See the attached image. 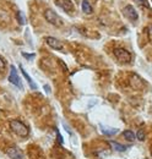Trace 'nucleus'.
<instances>
[{"instance_id": "1", "label": "nucleus", "mask_w": 152, "mask_h": 159, "mask_svg": "<svg viewBox=\"0 0 152 159\" xmlns=\"http://www.w3.org/2000/svg\"><path fill=\"white\" fill-rule=\"evenodd\" d=\"M10 129H11V131L14 134L19 135L21 137H26L30 134L28 127L22 121H20V120H12V121H10Z\"/></svg>"}, {"instance_id": "2", "label": "nucleus", "mask_w": 152, "mask_h": 159, "mask_svg": "<svg viewBox=\"0 0 152 159\" xmlns=\"http://www.w3.org/2000/svg\"><path fill=\"white\" fill-rule=\"evenodd\" d=\"M114 57L116 58V60L119 62H121V64H130L131 60H133V57H131L130 52H128L124 48H116V49H114Z\"/></svg>"}, {"instance_id": "3", "label": "nucleus", "mask_w": 152, "mask_h": 159, "mask_svg": "<svg viewBox=\"0 0 152 159\" xmlns=\"http://www.w3.org/2000/svg\"><path fill=\"white\" fill-rule=\"evenodd\" d=\"M44 17H45V20L48 21L49 23H52L54 26H63V20L58 16L57 12L54 10H52V9H48V10L44 11Z\"/></svg>"}, {"instance_id": "4", "label": "nucleus", "mask_w": 152, "mask_h": 159, "mask_svg": "<svg viewBox=\"0 0 152 159\" xmlns=\"http://www.w3.org/2000/svg\"><path fill=\"white\" fill-rule=\"evenodd\" d=\"M9 82L12 83L14 86H16L20 89H23V86H22V82H21V79H20L19 74H17V70L14 65L10 66V75H9Z\"/></svg>"}, {"instance_id": "5", "label": "nucleus", "mask_w": 152, "mask_h": 159, "mask_svg": "<svg viewBox=\"0 0 152 159\" xmlns=\"http://www.w3.org/2000/svg\"><path fill=\"white\" fill-rule=\"evenodd\" d=\"M123 12H124L125 17L129 19L131 22H135V21H137V19H139V15H137L136 10L134 9V6H131V5H126L123 9Z\"/></svg>"}, {"instance_id": "6", "label": "nucleus", "mask_w": 152, "mask_h": 159, "mask_svg": "<svg viewBox=\"0 0 152 159\" xmlns=\"http://www.w3.org/2000/svg\"><path fill=\"white\" fill-rule=\"evenodd\" d=\"M6 154L10 159H25V154L17 147H10L6 152Z\"/></svg>"}, {"instance_id": "7", "label": "nucleus", "mask_w": 152, "mask_h": 159, "mask_svg": "<svg viewBox=\"0 0 152 159\" xmlns=\"http://www.w3.org/2000/svg\"><path fill=\"white\" fill-rule=\"evenodd\" d=\"M57 5L63 9L65 12H71L74 10V4H73V0H57L55 1Z\"/></svg>"}, {"instance_id": "8", "label": "nucleus", "mask_w": 152, "mask_h": 159, "mask_svg": "<svg viewBox=\"0 0 152 159\" xmlns=\"http://www.w3.org/2000/svg\"><path fill=\"white\" fill-rule=\"evenodd\" d=\"M45 42H47V44H48L52 49L63 50V44H61V42L58 40L57 38H54V37H48V38H45Z\"/></svg>"}, {"instance_id": "9", "label": "nucleus", "mask_w": 152, "mask_h": 159, "mask_svg": "<svg viewBox=\"0 0 152 159\" xmlns=\"http://www.w3.org/2000/svg\"><path fill=\"white\" fill-rule=\"evenodd\" d=\"M19 67H20V70H21V74L23 75V77H25V79H26V81L28 82V84H30V87H31L32 89H37V84L35 83V81H33V80L31 79V76H30V75H28V74H27V72L25 71V69L22 67V65H20Z\"/></svg>"}, {"instance_id": "10", "label": "nucleus", "mask_w": 152, "mask_h": 159, "mask_svg": "<svg viewBox=\"0 0 152 159\" xmlns=\"http://www.w3.org/2000/svg\"><path fill=\"white\" fill-rule=\"evenodd\" d=\"M81 9H82V11H83L85 14H87V15H91V14L93 12V9H92V6H91V4H90L88 0H82V2H81Z\"/></svg>"}, {"instance_id": "11", "label": "nucleus", "mask_w": 152, "mask_h": 159, "mask_svg": "<svg viewBox=\"0 0 152 159\" xmlns=\"http://www.w3.org/2000/svg\"><path fill=\"white\" fill-rule=\"evenodd\" d=\"M99 127H101V131H102V134L103 135H106V136H113L115 134H118V129H111V127H106V126H103L102 124L99 125Z\"/></svg>"}, {"instance_id": "12", "label": "nucleus", "mask_w": 152, "mask_h": 159, "mask_svg": "<svg viewBox=\"0 0 152 159\" xmlns=\"http://www.w3.org/2000/svg\"><path fill=\"white\" fill-rule=\"evenodd\" d=\"M109 143H111L112 148H113L114 151H116V152H125L126 148H128L126 146H123V144H120V143H118V142H114V141H111Z\"/></svg>"}, {"instance_id": "13", "label": "nucleus", "mask_w": 152, "mask_h": 159, "mask_svg": "<svg viewBox=\"0 0 152 159\" xmlns=\"http://www.w3.org/2000/svg\"><path fill=\"white\" fill-rule=\"evenodd\" d=\"M123 136L128 139V141H130V142H133L134 139H136V137H135V134H134L133 131H130V130H125V131L123 132Z\"/></svg>"}, {"instance_id": "14", "label": "nucleus", "mask_w": 152, "mask_h": 159, "mask_svg": "<svg viewBox=\"0 0 152 159\" xmlns=\"http://www.w3.org/2000/svg\"><path fill=\"white\" fill-rule=\"evenodd\" d=\"M135 137H136L137 139H140V141H144V139H145V134H144V130H139V131L136 132Z\"/></svg>"}, {"instance_id": "15", "label": "nucleus", "mask_w": 152, "mask_h": 159, "mask_svg": "<svg viewBox=\"0 0 152 159\" xmlns=\"http://www.w3.org/2000/svg\"><path fill=\"white\" fill-rule=\"evenodd\" d=\"M22 57L25 58V59H27V60H32V59H35V57H36V54H33V53H31V54H27V53H22Z\"/></svg>"}, {"instance_id": "16", "label": "nucleus", "mask_w": 152, "mask_h": 159, "mask_svg": "<svg viewBox=\"0 0 152 159\" xmlns=\"http://www.w3.org/2000/svg\"><path fill=\"white\" fill-rule=\"evenodd\" d=\"M5 69H6V64H5L4 59L0 57V74H1V72H4V71H5Z\"/></svg>"}, {"instance_id": "17", "label": "nucleus", "mask_w": 152, "mask_h": 159, "mask_svg": "<svg viewBox=\"0 0 152 159\" xmlns=\"http://www.w3.org/2000/svg\"><path fill=\"white\" fill-rule=\"evenodd\" d=\"M17 21L20 25H25V17H23L22 12H17Z\"/></svg>"}, {"instance_id": "18", "label": "nucleus", "mask_w": 152, "mask_h": 159, "mask_svg": "<svg viewBox=\"0 0 152 159\" xmlns=\"http://www.w3.org/2000/svg\"><path fill=\"white\" fill-rule=\"evenodd\" d=\"M57 139L59 141V144H63V143H64V139H63V136H61V134L59 132V130H57Z\"/></svg>"}, {"instance_id": "19", "label": "nucleus", "mask_w": 152, "mask_h": 159, "mask_svg": "<svg viewBox=\"0 0 152 159\" xmlns=\"http://www.w3.org/2000/svg\"><path fill=\"white\" fill-rule=\"evenodd\" d=\"M63 125H64V129H65L66 131H69V134H70V135H73V131H71V129H70L69 126H66V124H63Z\"/></svg>"}, {"instance_id": "20", "label": "nucleus", "mask_w": 152, "mask_h": 159, "mask_svg": "<svg viewBox=\"0 0 152 159\" xmlns=\"http://www.w3.org/2000/svg\"><path fill=\"white\" fill-rule=\"evenodd\" d=\"M137 4H140V5H147V2H146V0H135Z\"/></svg>"}, {"instance_id": "21", "label": "nucleus", "mask_w": 152, "mask_h": 159, "mask_svg": "<svg viewBox=\"0 0 152 159\" xmlns=\"http://www.w3.org/2000/svg\"><path fill=\"white\" fill-rule=\"evenodd\" d=\"M44 91H45L47 93H50V91H52V89H50V87H49V86H47V84H44Z\"/></svg>"}, {"instance_id": "22", "label": "nucleus", "mask_w": 152, "mask_h": 159, "mask_svg": "<svg viewBox=\"0 0 152 159\" xmlns=\"http://www.w3.org/2000/svg\"><path fill=\"white\" fill-rule=\"evenodd\" d=\"M151 33H152V28H151Z\"/></svg>"}]
</instances>
